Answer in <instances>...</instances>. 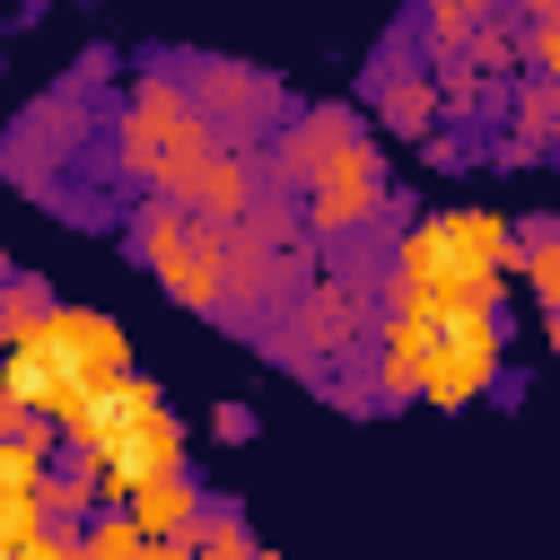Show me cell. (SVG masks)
I'll list each match as a JSON object with an SVG mask.
<instances>
[{"mask_svg":"<svg viewBox=\"0 0 560 560\" xmlns=\"http://www.w3.org/2000/svg\"><path fill=\"white\" fill-rule=\"evenodd\" d=\"M368 210H376V158L350 140V149L324 166V184H315V219H324V228H359Z\"/></svg>","mask_w":560,"mask_h":560,"instance_id":"obj_1","label":"cell"},{"mask_svg":"<svg viewBox=\"0 0 560 560\" xmlns=\"http://www.w3.org/2000/svg\"><path fill=\"white\" fill-rule=\"evenodd\" d=\"M542 131H551V149H560V114H551V122H542Z\"/></svg>","mask_w":560,"mask_h":560,"instance_id":"obj_9","label":"cell"},{"mask_svg":"<svg viewBox=\"0 0 560 560\" xmlns=\"http://www.w3.org/2000/svg\"><path fill=\"white\" fill-rule=\"evenodd\" d=\"M210 429H219V446H245V438H254V411H245V402H219Z\"/></svg>","mask_w":560,"mask_h":560,"instance_id":"obj_5","label":"cell"},{"mask_svg":"<svg viewBox=\"0 0 560 560\" xmlns=\"http://www.w3.org/2000/svg\"><path fill=\"white\" fill-rule=\"evenodd\" d=\"M140 534H149V525H140V516H131V525H96V534H88V542H96V551H131V542H140Z\"/></svg>","mask_w":560,"mask_h":560,"instance_id":"obj_6","label":"cell"},{"mask_svg":"<svg viewBox=\"0 0 560 560\" xmlns=\"http://www.w3.org/2000/svg\"><path fill=\"white\" fill-rule=\"evenodd\" d=\"M516 9H525V18H560V0H516Z\"/></svg>","mask_w":560,"mask_h":560,"instance_id":"obj_8","label":"cell"},{"mask_svg":"<svg viewBox=\"0 0 560 560\" xmlns=\"http://www.w3.org/2000/svg\"><path fill=\"white\" fill-rule=\"evenodd\" d=\"M429 18H438V35L455 44V35H464V26L481 18V0H429Z\"/></svg>","mask_w":560,"mask_h":560,"instance_id":"obj_4","label":"cell"},{"mask_svg":"<svg viewBox=\"0 0 560 560\" xmlns=\"http://www.w3.org/2000/svg\"><path fill=\"white\" fill-rule=\"evenodd\" d=\"M341 149H350V114H306L298 122V149H289V175H324Z\"/></svg>","mask_w":560,"mask_h":560,"instance_id":"obj_2","label":"cell"},{"mask_svg":"<svg viewBox=\"0 0 560 560\" xmlns=\"http://www.w3.org/2000/svg\"><path fill=\"white\" fill-rule=\"evenodd\" d=\"M534 61L551 70V88H560V26H542V44H534Z\"/></svg>","mask_w":560,"mask_h":560,"instance_id":"obj_7","label":"cell"},{"mask_svg":"<svg viewBox=\"0 0 560 560\" xmlns=\"http://www.w3.org/2000/svg\"><path fill=\"white\" fill-rule=\"evenodd\" d=\"M525 271H534V289H542V306L560 315V236H551V245H534V254H525Z\"/></svg>","mask_w":560,"mask_h":560,"instance_id":"obj_3","label":"cell"}]
</instances>
